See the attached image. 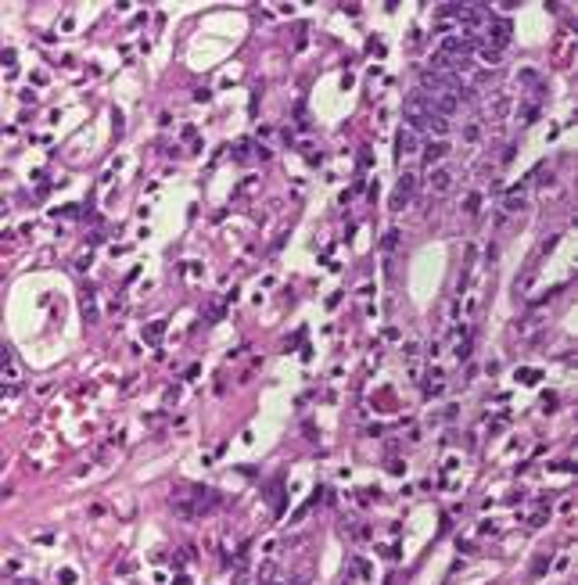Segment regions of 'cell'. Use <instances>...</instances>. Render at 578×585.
Segmentation results:
<instances>
[{
  "instance_id": "6da1fadb",
  "label": "cell",
  "mask_w": 578,
  "mask_h": 585,
  "mask_svg": "<svg viewBox=\"0 0 578 585\" xmlns=\"http://www.w3.org/2000/svg\"><path fill=\"white\" fill-rule=\"evenodd\" d=\"M478 51V40L474 36H463V33H449V36H442V43H438V54H446V58H470Z\"/></svg>"
},
{
  "instance_id": "7a4b0ae2",
  "label": "cell",
  "mask_w": 578,
  "mask_h": 585,
  "mask_svg": "<svg viewBox=\"0 0 578 585\" xmlns=\"http://www.w3.org/2000/svg\"><path fill=\"white\" fill-rule=\"evenodd\" d=\"M481 36H485V43L489 47H496V51H503L507 43H510V36H514V25L507 22V18H492L489 25L481 29Z\"/></svg>"
},
{
  "instance_id": "3957f363",
  "label": "cell",
  "mask_w": 578,
  "mask_h": 585,
  "mask_svg": "<svg viewBox=\"0 0 578 585\" xmlns=\"http://www.w3.org/2000/svg\"><path fill=\"white\" fill-rule=\"evenodd\" d=\"M449 130H452V122H449V119H442V115H431V112H428V115H424L417 126H413V133H435V136H446Z\"/></svg>"
},
{
  "instance_id": "277c9868",
  "label": "cell",
  "mask_w": 578,
  "mask_h": 585,
  "mask_svg": "<svg viewBox=\"0 0 578 585\" xmlns=\"http://www.w3.org/2000/svg\"><path fill=\"white\" fill-rule=\"evenodd\" d=\"M452 169H431V176H428V187H431V194H449L452 191Z\"/></svg>"
},
{
  "instance_id": "5b68a950",
  "label": "cell",
  "mask_w": 578,
  "mask_h": 585,
  "mask_svg": "<svg viewBox=\"0 0 578 585\" xmlns=\"http://www.w3.org/2000/svg\"><path fill=\"white\" fill-rule=\"evenodd\" d=\"M413 151H417V133L409 126H402L399 133H395V155H399V162H402L406 155H413Z\"/></svg>"
},
{
  "instance_id": "8992f818",
  "label": "cell",
  "mask_w": 578,
  "mask_h": 585,
  "mask_svg": "<svg viewBox=\"0 0 578 585\" xmlns=\"http://www.w3.org/2000/svg\"><path fill=\"white\" fill-rule=\"evenodd\" d=\"M413 191H417V176L413 173H399V187H395V208H399L402 201H406V197H413Z\"/></svg>"
},
{
  "instance_id": "52a82bcc",
  "label": "cell",
  "mask_w": 578,
  "mask_h": 585,
  "mask_svg": "<svg viewBox=\"0 0 578 585\" xmlns=\"http://www.w3.org/2000/svg\"><path fill=\"white\" fill-rule=\"evenodd\" d=\"M446 155H449V144H446V140H428V144H424V162H428V165H438Z\"/></svg>"
},
{
  "instance_id": "ba28073f",
  "label": "cell",
  "mask_w": 578,
  "mask_h": 585,
  "mask_svg": "<svg viewBox=\"0 0 578 585\" xmlns=\"http://www.w3.org/2000/svg\"><path fill=\"white\" fill-rule=\"evenodd\" d=\"M169 506H173V514H176V517H184V520H194V517H197V506H194V499L173 496V499H169Z\"/></svg>"
},
{
  "instance_id": "9c48e42d",
  "label": "cell",
  "mask_w": 578,
  "mask_h": 585,
  "mask_svg": "<svg viewBox=\"0 0 578 585\" xmlns=\"http://www.w3.org/2000/svg\"><path fill=\"white\" fill-rule=\"evenodd\" d=\"M478 58L485 61V65H499V58H503V51L489 47V43H478Z\"/></svg>"
},
{
  "instance_id": "30bf717a",
  "label": "cell",
  "mask_w": 578,
  "mask_h": 585,
  "mask_svg": "<svg viewBox=\"0 0 578 585\" xmlns=\"http://www.w3.org/2000/svg\"><path fill=\"white\" fill-rule=\"evenodd\" d=\"M162 334H165V323H147L144 341H147V345H158V341H162Z\"/></svg>"
},
{
  "instance_id": "8fae6325",
  "label": "cell",
  "mask_w": 578,
  "mask_h": 585,
  "mask_svg": "<svg viewBox=\"0 0 578 585\" xmlns=\"http://www.w3.org/2000/svg\"><path fill=\"white\" fill-rule=\"evenodd\" d=\"M463 140H467V144H478V140H481V122H467V126H463Z\"/></svg>"
},
{
  "instance_id": "7c38bea8",
  "label": "cell",
  "mask_w": 578,
  "mask_h": 585,
  "mask_svg": "<svg viewBox=\"0 0 578 585\" xmlns=\"http://www.w3.org/2000/svg\"><path fill=\"white\" fill-rule=\"evenodd\" d=\"M83 316H86V323H97V305H94V298H83Z\"/></svg>"
},
{
  "instance_id": "4fadbf2b",
  "label": "cell",
  "mask_w": 578,
  "mask_h": 585,
  "mask_svg": "<svg viewBox=\"0 0 578 585\" xmlns=\"http://www.w3.org/2000/svg\"><path fill=\"white\" fill-rule=\"evenodd\" d=\"M463 208H467V215H478V208H481V194H470L467 201H463Z\"/></svg>"
},
{
  "instance_id": "5bb4252c",
  "label": "cell",
  "mask_w": 578,
  "mask_h": 585,
  "mask_svg": "<svg viewBox=\"0 0 578 585\" xmlns=\"http://www.w3.org/2000/svg\"><path fill=\"white\" fill-rule=\"evenodd\" d=\"M424 395H442V384H438V381H424Z\"/></svg>"
},
{
  "instance_id": "9a60e30c",
  "label": "cell",
  "mask_w": 578,
  "mask_h": 585,
  "mask_svg": "<svg viewBox=\"0 0 578 585\" xmlns=\"http://www.w3.org/2000/svg\"><path fill=\"white\" fill-rule=\"evenodd\" d=\"M395 244H399V230H388V237H385V248L391 252V248H395Z\"/></svg>"
},
{
  "instance_id": "2e32d148",
  "label": "cell",
  "mask_w": 578,
  "mask_h": 585,
  "mask_svg": "<svg viewBox=\"0 0 578 585\" xmlns=\"http://www.w3.org/2000/svg\"><path fill=\"white\" fill-rule=\"evenodd\" d=\"M517 377L521 381H539V370H517Z\"/></svg>"
},
{
  "instance_id": "e0dca14e",
  "label": "cell",
  "mask_w": 578,
  "mask_h": 585,
  "mask_svg": "<svg viewBox=\"0 0 578 585\" xmlns=\"http://www.w3.org/2000/svg\"><path fill=\"white\" fill-rule=\"evenodd\" d=\"M406 470V463H399V459H391V463H388V474H402Z\"/></svg>"
},
{
  "instance_id": "ac0fdd59",
  "label": "cell",
  "mask_w": 578,
  "mask_h": 585,
  "mask_svg": "<svg viewBox=\"0 0 578 585\" xmlns=\"http://www.w3.org/2000/svg\"><path fill=\"white\" fill-rule=\"evenodd\" d=\"M22 101H25V104H36V101H40V97H36V94H33V90H22Z\"/></svg>"
}]
</instances>
